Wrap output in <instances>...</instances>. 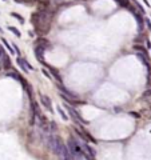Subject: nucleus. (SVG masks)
I'll list each match as a JSON object with an SVG mask.
<instances>
[{"mask_svg": "<svg viewBox=\"0 0 151 160\" xmlns=\"http://www.w3.org/2000/svg\"><path fill=\"white\" fill-rule=\"evenodd\" d=\"M52 18H54V11L51 10H44V11H38L35 14L31 15V23L35 27V32L39 35H47L51 29V24H52Z\"/></svg>", "mask_w": 151, "mask_h": 160, "instance_id": "obj_1", "label": "nucleus"}, {"mask_svg": "<svg viewBox=\"0 0 151 160\" xmlns=\"http://www.w3.org/2000/svg\"><path fill=\"white\" fill-rule=\"evenodd\" d=\"M68 150L71 152V156H72V160H83L84 159V151L82 148V146L79 144L75 137H70L68 139Z\"/></svg>", "mask_w": 151, "mask_h": 160, "instance_id": "obj_2", "label": "nucleus"}, {"mask_svg": "<svg viewBox=\"0 0 151 160\" xmlns=\"http://www.w3.org/2000/svg\"><path fill=\"white\" fill-rule=\"evenodd\" d=\"M47 144H48L51 152H52L54 155H56V156H58V155H59V152H60V148H62V146H63L64 143H63V140L60 139V136H58L56 133H51V135L48 136Z\"/></svg>", "mask_w": 151, "mask_h": 160, "instance_id": "obj_3", "label": "nucleus"}, {"mask_svg": "<svg viewBox=\"0 0 151 160\" xmlns=\"http://www.w3.org/2000/svg\"><path fill=\"white\" fill-rule=\"evenodd\" d=\"M44 51H46V48H43V47H40V45H35V56L36 59H38V62L40 63V64H43V66H48L46 63V59H44Z\"/></svg>", "mask_w": 151, "mask_h": 160, "instance_id": "obj_4", "label": "nucleus"}, {"mask_svg": "<svg viewBox=\"0 0 151 160\" xmlns=\"http://www.w3.org/2000/svg\"><path fill=\"white\" fill-rule=\"evenodd\" d=\"M58 157H59L60 160H72V156H71V152H70V150H68V146H67V144L62 146Z\"/></svg>", "mask_w": 151, "mask_h": 160, "instance_id": "obj_5", "label": "nucleus"}, {"mask_svg": "<svg viewBox=\"0 0 151 160\" xmlns=\"http://www.w3.org/2000/svg\"><path fill=\"white\" fill-rule=\"evenodd\" d=\"M135 19H137V23H138V32L139 34H143V31H144V16H143V14H141V12H135Z\"/></svg>", "mask_w": 151, "mask_h": 160, "instance_id": "obj_6", "label": "nucleus"}, {"mask_svg": "<svg viewBox=\"0 0 151 160\" xmlns=\"http://www.w3.org/2000/svg\"><path fill=\"white\" fill-rule=\"evenodd\" d=\"M58 87H59L60 92H62L63 95H66L67 98L74 99V100H76V99H78V95H76V94H74V92H71L70 90H67L66 87H63V85H62V83H58Z\"/></svg>", "mask_w": 151, "mask_h": 160, "instance_id": "obj_7", "label": "nucleus"}, {"mask_svg": "<svg viewBox=\"0 0 151 160\" xmlns=\"http://www.w3.org/2000/svg\"><path fill=\"white\" fill-rule=\"evenodd\" d=\"M40 101H42V104L44 105V108H46L47 111L49 112H54L52 109V103H51V99L48 98V96H46V95H40Z\"/></svg>", "mask_w": 151, "mask_h": 160, "instance_id": "obj_8", "label": "nucleus"}, {"mask_svg": "<svg viewBox=\"0 0 151 160\" xmlns=\"http://www.w3.org/2000/svg\"><path fill=\"white\" fill-rule=\"evenodd\" d=\"M82 148H83V151H84L86 153H88V155H90L91 157L96 156V152H95V150L92 148L91 146H90V144H88V143H86V142L83 143V144H82Z\"/></svg>", "mask_w": 151, "mask_h": 160, "instance_id": "obj_9", "label": "nucleus"}, {"mask_svg": "<svg viewBox=\"0 0 151 160\" xmlns=\"http://www.w3.org/2000/svg\"><path fill=\"white\" fill-rule=\"evenodd\" d=\"M16 63H18V66L21 68V71L24 73H28V67H27V63H25V59H23L21 56H18V59H16Z\"/></svg>", "mask_w": 151, "mask_h": 160, "instance_id": "obj_10", "label": "nucleus"}, {"mask_svg": "<svg viewBox=\"0 0 151 160\" xmlns=\"http://www.w3.org/2000/svg\"><path fill=\"white\" fill-rule=\"evenodd\" d=\"M47 68H48L49 72H51V76L55 77V80H56L58 83H62V77H60V75H59V71H58L56 68L51 67V66H47Z\"/></svg>", "mask_w": 151, "mask_h": 160, "instance_id": "obj_11", "label": "nucleus"}, {"mask_svg": "<svg viewBox=\"0 0 151 160\" xmlns=\"http://www.w3.org/2000/svg\"><path fill=\"white\" fill-rule=\"evenodd\" d=\"M137 56H138V59L142 62V64H143V66H146V67H148V68H150V64H148L147 56L144 55V53H142V52H137Z\"/></svg>", "mask_w": 151, "mask_h": 160, "instance_id": "obj_12", "label": "nucleus"}, {"mask_svg": "<svg viewBox=\"0 0 151 160\" xmlns=\"http://www.w3.org/2000/svg\"><path fill=\"white\" fill-rule=\"evenodd\" d=\"M1 63H3V68L4 70H10L11 68V59H10V56L8 55H5L1 59Z\"/></svg>", "mask_w": 151, "mask_h": 160, "instance_id": "obj_13", "label": "nucleus"}, {"mask_svg": "<svg viewBox=\"0 0 151 160\" xmlns=\"http://www.w3.org/2000/svg\"><path fill=\"white\" fill-rule=\"evenodd\" d=\"M1 42H3V44L5 45V48H7L8 51L11 52V55H14V53H16V52H15V49H14V47H12V45H11L10 43H8V40H7V39H1Z\"/></svg>", "mask_w": 151, "mask_h": 160, "instance_id": "obj_14", "label": "nucleus"}, {"mask_svg": "<svg viewBox=\"0 0 151 160\" xmlns=\"http://www.w3.org/2000/svg\"><path fill=\"white\" fill-rule=\"evenodd\" d=\"M56 111L59 112V115L62 116V119H63V120H68V118H70V116H68L66 112L63 111V108L60 107V105H58V107H56Z\"/></svg>", "mask_w": 151, "mask_h": 160, "instance_id": "obj_15", "label": "nucleus"}, {"mask_svg": "<svg viewBox=\"0 0 151 160\" xmlns=\"http://www.w3.org/2000/svg\"><path fill=\"white\" fill-rule=\"evenodd\" d=\"M36 45H40V47H43V48H47V47H48L49 45V43L47 42L46 39H38V43H36Z\"/></svg>", "mask_w": 151, "mask_h": 160, "instance_id": "obj_16", "label": "nucleus"}, {"mask_svg": "<svg viewBox=\"0 0 151 160\" xmlns=\"http://www.w3.org/2000/svg\"><path fill=\"white\" fill-rule=\"evenodd\" d=\"M11 16L12 18H15V19H18V21L19 23H21V24H24V18L21 16V15H19V14H16V12H11Z\"/></svg>", "mask_w": 151, "mask_h": 160, "instance_id": "obj_17", "label": "nucleus"}, {"mask_svg": "<svg viewBox=\"0 0 151 160\" xmlns=\"http://www.w3.org/2000/svg\"><path fill=\"white\" fill-rule=\"evenodd\" d=\"M8 29H10V32H12V34H14L16 38H20V36H21L20 31H19L16 27H12V25H10V27H8Z\"/></svg>", "mask_w": 151, "mask_h": 160, "instance_id": "obj_18", "label": "nucleus"}, {"mask_svg": "<svg viewBox=\"0 0 151 160\" xmlns=\"http://www.w3.org/2000/svg\"><path fill=\"white\" fill-rule=\"evenodd\" d=\"M134 49H135V51H139V52H142V53H144V55H147L146 48H144V47H142V45H134Z\"/></svg>", "mask_w": 151, "mask_h": 160, "instance_id": "obj_19", "label": "nucleus"}, {"mask_svg": "<svg viewBox=\"0 0 151 160\" xmlns=\"http://www.w3.org/2000/svg\"><path fill=\"white\" fill-rule=\"evenodd\" d=\"M49 131L51 132H56L58 131V125L55 122H49Z\"/></svg>", "mask_w": 151, "mask_h": 160, "instance_id": "obj_20", "label": "nucleus"}, {"mask_svg": "<svg viewBox=\"0 0 151 160\" xmlns=\"http://www.w3.org/2000/svg\"><path fill=\"white\" fill-rule=\"evenodd\" d=\"M142 99H151V88L147 91H144L143 95H142Z\"/></svg>", "mask_w": 151, "mask_h": 160, "instance_id": "obj_21", "label": "nucleus"}, {"mask_svg": "<svg viewBox=\"0 0 151 160\" xmlns=\"http://www.w3.org/2000/svg\"><path fill=\"white\" fill-rule=\"evenodd\" d=\"M144 25L147 27V29H148V31H151V21H150V19L144 18Z\"/></svg>", "mask_w": 151, "mask_h": 160, "instance_id": "obj_22", "label": "nucleus"}, {"mask_svg": "<svg viewBox=\"0 0 151 160\" xmlns=\"http://www.w3.org/2000/svg\"><path fill=\"white\" fill-rule=\"evenodd\" d=\"M148 87H151V71H148L147 73V83H146Z\"/></svg>", "mask_w": 151, "mask_h": 160, "instance_id": "obj_23", "label": "nucleus"}, {"mask_svg": "<svg viewBox=\"0 0 151 160\" xmlns=\"http://www.w3.org/2000/svg\"><path fill=\"white\" fill-rule=\"evenodd\" d=\"M42 72L44 73V76H46V77H48V79H52V76L49 75V72H48L47 70H43V68H42Z\"/></svg>", "mask_w": 151, "mask_h": 160, "instance_id": "obj_24", "label": "nucleus"}, {"mask_svg": "<svg viewBox=\"0 0 151 160\" xmlns=\"http://www.w3.org/2000/svg\"><path fill=\"white\" fill-rule=\"evenodd\" d=\"M4 56H5V51H4V48H3V47H0V60L3 59Z\"/></svg>", "mask_w": 151, "mask_h": 160, "instance_id": "obj_25", "label": "nucleus"}, {"mask_svg": "<svg viewBox=\"0 0 151 160\" xmlns=\"http://www.w3.org/2000/svg\"><path fill=\"white\" fill-rule=\"evenodd\" d=\"M130 115H132L134 118H141V115H139V114H138V112H130Z\"/></svg>", "mask_w": 151, "mask_h": 160, "instance_id": "obj_26", "label": "nucleus"}, {"mask_svg": "<svg viewBox=\"0 0 151 160\" xmlns=\"http://www.w3.org/2000/svg\"><path fill=\"white\" fill-rule=\"evenodd\" d=\"M54 1H55V3H56V4H60V3H63L64 0H54Z\"/></svg>", "mask_w": 151, "mask_h": 160, "instance_id": "obj_27", "label": "nucleus"}, {"mask_svg": "<svg viewBox=\"0 0 151 160\" xmlns=\"http://www.w3.org/2000/svg\"><path fill=\"white\" fill-rule=\"evenodd\" d=\"M143 3H144V4H146V5H147V7H148V8H150V3H148L147 0H143Z\"/></svg>", "mask_w": 151, "mask_h": 160, "instance_id": "obj_28", "label": "nucleus"}, {"mask_svg": "<svg viewBox=\"0 0 151 160\" xmlns=\"http://www.w3.org/2000/svg\"><path fill=\"white\" fill-rule=\"evenodd\" d=\"M0 34H3V28L0 27Z\"/></svg>", "mask_w": 151, "mask_h": 160, "instance_id": "obj_29", "label": "nucleus"}, {"mask_svg": "<svg viewBox=\"0 0 151 160\" xmlns=\"http://www.w3.org/2000/svg\"><path fill=\"white\" fill-rule=\"evenodd\" d=\"M148 107H150V109H151V101H150V103H148Z\"/></svg>", "mask_w": 151, "mask_h": 160, "instance_id": "obj_30", "label": "nucleus"}, {"mask_svg": "<svg viewBox=\"0 0 151 160\" xmlns=\"http://www.w3.org/2000/svg\"><path fill=\"white\" fill-rule=\"evenodd\" d=\"M115 1H116V3H119V1H120V0H115Z\"/></svg>", "mask_w": 151, "mask_h": 160, "instance_id": "obj_31", "label": "nucleus"}, {"mask_svg": "<svg viewBox=\"0 0 151 160\" xmlns=\"http://www.w3.org/2000/svg\"><path fill=\"white\" fill-rule=\"evenodd\" d=\"M3 1H7V0H3Z\"/></svg>", "mask_w": 151, "mask_h": 160, "instance_id": "obj_32", "label": "nucleus"}]
</instances>
